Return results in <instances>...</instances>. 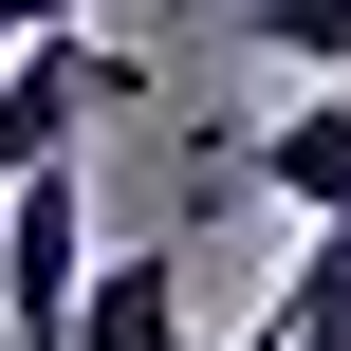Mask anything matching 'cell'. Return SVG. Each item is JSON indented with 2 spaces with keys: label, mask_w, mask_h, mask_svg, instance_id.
Listing matches in <instances>:
<instances>
[{
  "label": "cell",
  "mask_w": 351,
  "mask_h": 351,
  "mask_svg": "<svg viewBox=\"0 0 351 351\" xmlns=\"http://www.w3.org/2000/svg\"><path fill=\"white\" fill-rule=\"evenodd\" d=\"M222 19H241L278 74H351V0H222Z\"/></svg>",
  "instance_id": "5"
},
{
  "label": "cell",
  "mask_w": 351,
  "mask_h": 351,
  "mask_svg": "<svg viewBox=\"0 0 351 351\" xmlns=\"http://www.w3.org/2000/svg\"><path fill=\"white\" fill-rule=\"evenodd\" d=\"M56 19H93V0H0V37H56Z\"/></svg>",
  "instance_id": "6"
},
{
  "label": "cell",
  "mask_w": 351,
  "mask_h": 351,
  "mask_svg": "<svg viewBox=\"0 0 351 351\" xmlns=\"http://www.w3.org/2000/svg\"><path fill=\"white\" fill-rule=\"evenodd\" d=\"M0 222H19V185H0Z\"/></svg>",
  "instance_id": "7"
},
{
  "label": "cell",
  "mask_w": 351,
  "mask_h": 351,
  "mask_svg": "<svg viewBox=\"0 0 351 351\" xmlns=\"http://www.w3.org/2000/svg\"><path fill=\"white\" fill-rule=\"evenodd\" d=\"M74 351H185V259H167V241L93 259V296H74Z\"/></svg>",
  "instance_id": "3"
},
{
  "label": "cell",
  "mask_w": 351,
  "mask_h": 351,
  "mask_svg": "<svg viewBox=\"0 0 351 351\" xmlns=\"http://www.w3.org/2000/svg\"><path fill=\"white\" fill-rule=\"evenodd\" d=\"M93 185L74 167H19V222H0V333L19 351H74V296H93Z\"/></svg>",
  "instance_id": "2"
},
{
  "label": "cell",
  "mask_w": 351,
  "mask_h": 351,
  "mask_svg": "<svg viewBox=\"0 0 351 351\" xmlns=\"http://www.w3.org/2000/svg\"><path fill=\"white\" fill-rule=\"evenodd\" d=\"M93 111H148V56H111L93 19L0 37V185H19V167H74V130H93Z\"/></svg>",
  "instance_id": "1"
},
{
  "label": "cell",
  "mask_w": 351,
  "mask_h": 351,
  "mask_svg": "<svg viewBox=\"0 0 351 351\" xmlns=\"http://www.w3.org/2000/svg\"><path fill=\"white\" fill-rule=\"evenodd\" d=\"M259 185H278L296 222H351V74H315V111L259 130Z\"/></svg>",
  "instance_id": "4"
}]
</instances>
